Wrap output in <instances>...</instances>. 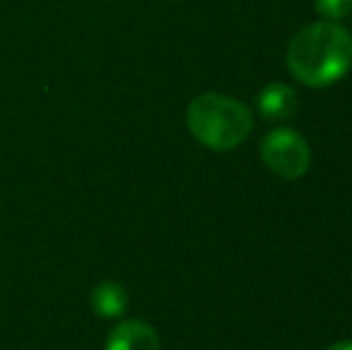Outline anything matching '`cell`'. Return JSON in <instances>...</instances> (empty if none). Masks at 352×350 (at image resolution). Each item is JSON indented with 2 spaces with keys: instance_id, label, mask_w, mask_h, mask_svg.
<instances>
[{
  "instance_id": "obj_1",
  "label": "cell",
  "mask_w": 352,
  "mask_h": 350,
  "mask_svg": "<svg viewBox=\"0 0 352 350\" xmlns=\"http://www.w3.org/2000/svg\"><path fill=\"white\" fill-rule=\"evenodd\" d=\"M287 67L307 87H329L352 67V36L338 22H311L292 36Z\"/></svg>"
},
{
  "instance_id": "obj_2",
  "label": "cell",
  "mask_w": 352,
  "mask_h": 350,
  "mask_svg": "<svg viewBox=\"0 0 352 350\" xmlns=\"http://www.w3.org/2000/svg\"><path fill=\"white\" fill-rule=\"evenodd\" d=\"M190 132L213 151L240 146L252 132V113L237 98L221 94H201L187 108Z\"/></svg>"
},
{
  "instance_id": "obj_3",
  "label": "cell",
  "mask_w": 352,
  "mask_h": 350,
  "mask_svg": "<svg viewBox=\"0 0 352 350\" xmlns=\"http://www.w3.org/2000/svg\"><path fill=\"white\" fill-rule=\"evenodd\" d=\"M259 151H261V161H264L276 175L287 177V180L302 177L309 171V164H311L309 146H307L305 137L295 130H287V127L271 130L269 135L261 140Z\"/></svg>"
},
{
  "instance_id": "obj_4",
  "label": "cell",
  "mask_w": 352,
  "mask_h": 350,
  "mask_svg": "<svg viewBox=\"0 0 352 350\" xmlns=\"http://www.w3.org/2000/svg\"><path fill=\"white\" fill-rule=\"evenodd\" d=\"M106 350H161V343L153 327L140 319H127L111 331Z\"/></svg>"
},
{
  "instance_id": "obj_5",
  "label": "cell",
  "mask_w": 352,
  "mask_h": 350,
  "mask_svg": "<svg viewBox=\"0 0 352 350\" xmlns=\"http://www.w3.org/2000/svg\"><path fill=\"white\" fill-rule=\"evenodd\" d=\"M256 108L266 120H287L297 111V96L287 85L271 82L256 96Z\"/></svg>"
},
{
  "instance_id": "obj_6",
  "label": "cell",
  "mask_w": 352,
  "mask_h": 350,
  "mask_svg": "<svg viewBox=\"0 0 352 350\" xmlns=\"http://www.w3.org/2000/svg\"><path fill=\"white\" fill-rule=\"evenodd\" d=\"M91 307L96 314H101L103 319H118L125 314L127 309V290L120 283H106L96 285L91 293Z\"/></svg>"
},
{
  "instance_id": "obj_7",
  "label": "cell",
  "mask_w": 352,
  "mask_h": 350,
  "mask_svg": "<svg viewBox=\"0 0 352 350\" xmlns=\"http://www.w3.org/2000/svg\"><path fill=\"white\" fill-rule=\"evenodd\" d=\"M314 8H316V12L329 19V22H338L345 14H350L352 0H314Z\"/></svg>"
},
{
  "instance_id": "obj_8",
  "label": "cell",
  "mask_w": 352,
  "mask_h": 350,
  "mask_svg": "<svg viewBox=\"0 0 352 350\" xmlns=\"http://www.w3.org/2000/svg\"><path fill=\"white\" fill-rule=\"evenodd\" d=\"M326 350H352V341H340V343H333Z\"/></svg>"
}]
</instances>
